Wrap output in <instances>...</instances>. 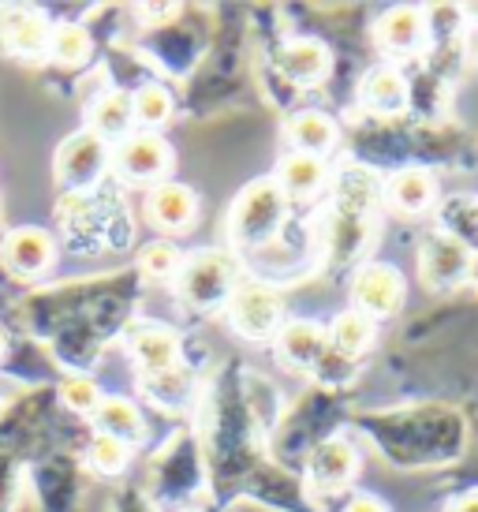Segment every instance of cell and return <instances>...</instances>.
I'll return each instance as SVG.
<instances>
[{
	"mask_svg": "<svg viewBox=\"0 0 478 512\" xmlns=\"http://www.w3.org/2000/svg\"><path fill=\"white\" fill-rule=\"evenodd\" d=\"M292 143L299 146V154H314L322 157L329 146L337 143V128L333 120L322 113H303L292 120Z\"/></svg>",
	"mask_w": 478,
	"mask_h": 512,
	"instance_id": "44dd1931",
	"label": "cell"
},
{
	"mask_svg": "<svg viewBox=\"0 0 478 512\" xmlns=\"http://www.w3.org/2000/svg\"><path fill=\"white\" fill-rule=\"evenodd\" d=\"M131 109H135V120H142V124H150V128H157V124H165L172 113V98L165 86H142L139 94L131 98Z\"/></svg>",
	"mask_w": 478,
	"mask_h": 512,
	"instance_id": "484cf974",
	"label": "cell"
},
{
	"mask_svg": "<svg viewBox=\"0 0 478 512\" xmlns=\"http://www.w3.org/2000/svg\"><path fill=\"white\" fill-rule=\"evenodd\" d=\"M404 299V277L393 266H366L355 277V307L366 318H381V314H393Z\"/></svg>",
	"mask_w": 478,
	"mask_h": 512,
	"instance_id": "3957f363",
	"label": "cell"
},
{
	"mask_svg": "<svg viewBox=\"0 0 478 512\" xmlns=\"http://www.w3.org/2000/svg\"><path fill=\"white\" fill-rule=\"evenodd\" d=\"M452 512H478V494H471V498H464V501H456V505H452Z\"/></svg>",
	"mask_w": 478,
	"mask_h": 512,
	"instance_id": "1f68e13d",
	"label": "cell"
},
{
	"mask_svg": "<svg viewBox=\"0 0 478 512\" xmlns=\"http://www.w3.org/2000/svg\"><path fill=\"white\" fill-rule=\"evenodd\" d=\"M344 512H385V505H381V501H374V498H355Z\"/></svg>",
	"mask_w": 478,
	"mask_h": 512,
	"instance_id": "4dcf8cb0",
	"label": "cell"
},
{
	"mask_svg": "<svg viewBox=\"0 0 478 512\" xmlns=\"http://www.w3.org/2000/svg\"><path fill=\"white\" fill-rule=\"evenodd\" d=\"M232 285V262L225 255H198L187 262V270H183V299L187 303H195V307H213V303H221Z\"/></svg>",
	"mask_w": 478,
	"mask_h": 512,
	"instance_id": "7a4b0ae2",
	"label": "cell"
},
{
	"mask_svg": "<svg viewBox=\"0 0 478 512\" xmlns=\"http://www.w3.org/2000/svg\"><path fill=\"white\" fill-rule=\"evenodd\" d=\"M281 72L292 79V83H318L329 68V53H325L318 42H288L281 49Z\"/></svg>",
	"mask_w": 478,
	"mask_h": 512,
	"instance_id": "8fae6325",
	"label": "cell"
},
{
	"mask_svg": "<svg viewBox=\"0 0 478 512\" xmlns=\"http://www.w3.org/2000/svg\"><path fill=\"white\" fill-rule=\"evenodd\" d=\"M322 184H325L322 157L299 154V150H296V154L281 165V187L288 191V195H296V199H307V195H314Z\"/></svg>",
	"mask_w": 478,
	"mask_h": 512,
	"instance_id": "2e32d148",
	"label": "cell"
},
{
	"mask_svg": "<svg viewBox=\"0 0 478 512\" xmlns=\"http://www.w3.org/2000/svg\"><path fill=\"white\" fill-rule=\"evenodd\" d=\"M49 49H53V57H57L60 64H83V60L90 57V34H86L83 27H75V23L57 27L49 34Z\"/></svg>",
	"mask_w": 478,
	"mask_h": 512,
	"instance_id": "d4e9b609",
	"label": "cell"
},
{
	"mask_svg": "<svg viewBox=\"0 0 478 512\" xmlns=\"http://www.w3.org/2000/svg\"><path fill=\"white\" fill-rule=\"evenodd\" d=\"M57 169L68 184H90L105 169V139L94 135V131L71 135L57 157Z\"/></svg>",
	"mask_w": 478,
	"mask_h": 512,
	"instance_id": "5b68a950",
	"label": "cell"
},
{
	"mask_svg": "<svg viewBox=\"0 0 478 512\" xmlns=\"http://www.w3.org/2000/svg\"><path fill=\"white\" fill-rule=\"evenodd\" d=\"M378 195H381L378 176H374L370 169L352 165V169L340 172V180H337V214L366 217L370 210H374Z\"/></svg>",
	"mask_w": 478,
	"mask_h": 512,
	"instance_id": "ba28073f",
	"label": "cell"
},
{
	"mask_svg": "<svg viewBox=\"0 0 478 512\" xmlns=\"http://www.w3.org/2000/svg\"><path fill=\"white\" fill-rule=\"evenodd\" d=\"M355 475V453L348 441H325L310 456V479L318 486H344Z\"/></svg>",
	"mask_w": 478,
	"mask_h": 512,
	"instance_id": "9c48e42d",
	"label": "cell"
},
{
	"mask_svg": "<svg viewBox=\"0 0 478 512\" xmlns=\"http://www.w3.org/2000/svg\"><path fill=\"white\" fill-rule=\"evenodd\" d=\"M467 273V247L456 236H430L422 243V277L430 285H452Z\"/></svg>",
	"mask_w": 478,
	"mask_h": 512,
	"instance_id": "8992f818",
	"label": "cell"
},
{
	"mask_svg": "<svg viewBox=\"0 0 478 512\" xmlns=\"http://www.w3.org/2000/svg\"><path fill=\"white\" fill-rule=\"evenodd\" d=\"M90 120H94V135L101 139H116V135H124L131 128V120H135V109H131V98L113 90V94H101L94 101V109H90Z\"/></svg>",
	"mask_w": 478,
	"mask_h": 512,
	"instance_id": "ac0fdd59",
	"label": "cell"
},
{
	"mask_svg": "<svg viewBox=\"0 0 478 512\" xmlns=\"http://www.w3.org/2000/svg\"><path fill=\"white\" fill-rule=\"evenodd\" d=\"M363 101L374 113H400L408 101V86L393 68H374L363 79Z\"/></svg>",
	"mask_w": 478,
	"mask_h": 512,
	"instance_id": "9a60e30c",
	"label": "cell"
},
{
	"mask_svg": "<svg viewBox=\"0 0 478 512\" xmlns=\"http://www.w3.org/2000/svg\"><path fill=\"white\" fill-rule=\"evenodd\" d=\"M284 217V191L273 180H258L251 184L236 202V214H232V232L239 243H266Z\"/></svg>",
	"mask_w": 478,
	"mask_h": 512,
	"instance_id": "6da1fadb",
	"label": "cell"
},
{
	"mask_svg": "<svg viewBox=\"0 0 478 512\" xmlns=\"http://www.w3.org/2000/svg\"><path fill=\"white\" fill-rule=\"evenodd\" d=\"M4 42L19 57H38L49 45V27L34 12H12L4 15Z\"/></svg>",
	"mask_w": 478,
	"mask_h": 512,
	"instance_id": "4fadbf2b",
	"label": "cell"
},
{
	"mask_svg": "<svg viewBox=\"0 0 478 512\" xmlns=\"http://www.w3.org/2000/svg\"><path fill=\"white\" fill-rule=\"evenodd\" d=\"M0 352H4V333H0Z\"/></svg>",
	"mask_w": 478,
	"mask_h": 512,
	"instance_id": "d6a6232c",
	"label": "cell"
},
{
	"mask_svg": "<svg viewBox=\"0 0 478 512\" xmlns=\"http://www.w3.org/2000/svg\"><path fill=\"white\" fill-rule=\"evenodd\" d=\"M374 337V326H370V318L366 314H340L337 322H333V333H329V341L337 352L344 356H355V352H363L366 344Z\"/></svg>",
	"mask_w": 478,
	"mask_h": 512,
	"instance_id": "cb8c5ba5",
	"label": "cell"
},
{
	"mask_svg": "<svg viewBox=\"0 0 478 512\" xmlns=\"http://www.w3.org/2000/svg\"><path fill=\"white\" fill-rule=\"evenodd\" d=\"M325 337L318 326H310V322H292V326H284L281 333V356L292 363V367H314L318 359L325 356Z\"/></svg>",
	"mask_w": 478,
	"mask_h": 512,
	"instance_id": "7c38bea8",
	"label": "cell"
},
{
	"mask_svg": "<svg viewBox=\"0 0 478 512\" xmlns=\"http://www.w3.org/2000/svg\"><path fill=\"white\" fill-rule=\"evenodd\" d=\"M8 266L15 273H42L53 258V240L45 236L42 228H19L12 240H8Z\"/></svg>",
	"mask_w": 478,
	"mask_h": 512,
	"instance_id": "30bf717a",
	"label": "cell"
},
{
	"mask_svg": "<svg viewBox=\"0 0 478 512\" xmlns=\"http://www.w3.org/2000/svg\"><path fill=\"white\" fill-rule=\"evenodd\" d=\"M64 404H71L75 412H94L101 400H98L94 382H86V378H71V382L64 385Z\"/></svg>",
	"mask_w": 478,
	"mask_h": 512,
	"instance_id": "f546056e",
	"label": "cell"
},
{
	"mask_svg": "<svg viewBox=\"0 0 478 512\" xmlns=\"http://www.w3.org/2000/svg\"><path fill=\"white\" fill-rule=\"evenodd\" d=\"M139 262L146 277H172V273L180 270V255H176L172 243H150Z\"/></svg>",
	"mask_w": 478,
	"mask_h": 512,
	"instance_id": "83f0119b",
	"label": "cell"
},
{
	"mask_svg": "<svg viewBox=\"0 0 478 512\" xmlns=\"http://www.w3.org/2000/svg\"><path fill=\"white\" fill-rule=\"evenodd\" d=\"M90 460H94V468H98V471H120V464L127 460L124 441L101 434V438L94 441V449H90Z\"/></svg>",
	"mask_w": 478,
	"mask_h": 512,
	"instance_id": "f1b7e54d",
	"label": "cell"
},
{
	"mask_svg": "<svg viewBox=\"0 0 478 512\" xmlns=\"http://www.w3.org/2000/svg\"><path fill=\"white\" fill-rule=\"evenodd\" d=\"M120 169L131 180H157L161 172L169 169V146L154 139V135H135L120 150Z\"/></svg>",
	"mask_w": 478,
	"mask_h": 512,
	"instance_id": "52a82bcc",
	"label": "cell"
},
{
	"mask_svg": "<svg viewBox=\"0 0 478 512\" xmlns=\"http://www.w3.org/2000/svg\"><path fill=\"white\" fill-rule=\"evenodd\" d=\"M378 38L393 53H411L422 42V15L415 8H396V12H389L381 19Z\"/></svg>",
	"mask_w": 478,
	"mask_h": 512,
	"instance_id": "d6986e66",
	"label": "cell"
},
{
	"mask_svg": "<svg viewBox=\"0 0 478 512\" xmlns=\"http://www.w3.org/2000/svg\"><path fill=\"white\" fill-rule=\"evenodd\" d=\"M187 389H191V374L180 367H169L161 370V374H150V382H146V393L157 400V404H165V408H172V404H180L183 397H187Z\"/></svg>",
	"mask_w": 478,
	"mask_h": 512,
	"instance_id": "4316f807",
	"label": "cell"
},
{
	"mask_svg": "<svg viewBox=\"0 0 478 512\" xmlns=\"http://www.w3.org/2000/svg\"><path fill=\"white\" fill-rule=\"evenodd\" d=\"M176 356H180V344L169 329H146L135 341V359L142 363L146 374H161V370L176 367Z\"/></svg>",
	"mask_w": 478,
	"mask_h": 512,
	"instance_id": "ffe728a7",
	"label": "cell"
},
{
	"mask_svg": "<svg viewBox=\"0 0 478 512\" xmlns=\"http://www.w3.org/2000/svg\"><path fill=\"white\" fill-rule=\"evenodd\" d=\"M329 255L337 262H348V258L359 255V247L366 243V217H352V214H337L333 225H329Z\"/></svg>",
	"mask_w": 478,
	"mask_h": 512,
	"instance_id": "7402d4cb",
	"label": "cell"
},
{
	"mask_svg": "<svg viewBox=\"0 0 478 512\" xmlns=\"http://www.w3.org/2000/svg\"><path fill=\"white\" fill-rule=\"evenodd\" d=\"M232 322L247 337H269L281 322V299L262 285H243L232 296Z\"/></svg>",
	"mask_w": 478,
	"mask_h": 512,
	"instance_id": "277c9868",
	"label": "cell"
},
{
	"mask_svg": "<svg viewBox=\"0 0 478 512\" xmlns=\"http://www.w3.org/2000/svg\"><path fill=\"white\" fill-rule=\"evenodd\" d=\"M150 217L161 228H183L195 217V195L180 184H161L150 195Z\"/></svg>",
	"mask_w": 478,
	"mask_h": 512,
	"instance_id": "5bb4252c",
	"label": "cell"
},
{
	"mask_svg": "<svg viewBox=\"0 0 478 512\" xmlns=\"http://www.w3.org/2000/svg\"><path fill=\"white\" fill-rule=\"evenodd\" d=\"M389 199H393V206L404 210V214H422V210L434 202V180L419 169L396 172L393 184H389Z\"/></svg>",
	"mask_w": 478,
	"mask_h": 512,
	"instance_id": "e0dca14e",
	"label": "cell"
},
{
	"mask_svg": "<svg viewBox=\"0 0 478 512\" xmlns=\"http://www.w3.org/2000/svg\"><path fill=\"white\" fill-rule=\"evenodd\" d=\"M94 419H98V427L109 434V438L116 441H127V438H135L142 430L139 423V412L127 404V400H101L98 404V412H94Z\"/></svg>",
	"mask_w": 478,
	"mask_h": 512,
	"instance_id": "603a6c76",
	"label": "cell"
}]
</instances>
